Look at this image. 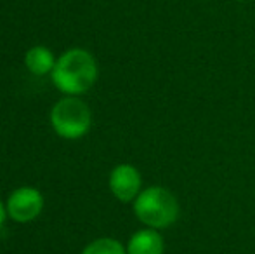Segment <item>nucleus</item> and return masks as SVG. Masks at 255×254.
<instances>
[{
  "mask_svg": "<svg viewBox=\"0 0 255 254\" xmlns=\"http://www.w3.org/2000/svg\"><path fill=\"white\" fill-rule=\"evenodd\" d=\"M98 64L87 51L73 49L61 56L54 64L52 82L64 94H82L94 85Z\"/></svg>",
  "mask_w": 255,
  "mask_h": 254,
  "instance_id": "1",
  "label": "nucleus"
},
{
  "mask_svg": "<svg viewBox=\"0 0 255 254\" xmlns=\"http://www.w3.org/2000/svg\"><path fill=\"white\" fill-rule=\"evenodd\" d=\"M134 211L139 220L151 228H167L179 218L177 199L161 187H149L139 193Z\"/></svg>",
  "mask_w": 255,
  "mask_h": 254,
  "instance_id": "2",
  "label": "nucleus"
},
{
  "mask_svg": "<svg viewBox=\"0 0 255 254\" xmlns=\"http://www.w3.org/2000/svg\"><path fill=\"white\" fill-rule=\"evenodd\" d=\"M54 131L66 139H77L91 127V110L77 98H64L56 103L51 113Z\"/></svg>",
  "mask_w": 255,
  "mask_h": 254,
  "instance_id": "3",
  "label": "nucleus"
},
{
  "mask_svg": "<svg viewBox=\"0 0 255 254\" xmlns=\"http://www.w3.org/2000/svg\"><path fill=\"white\" fill-rule=\"evenodd\" d=\"M42 206H44V199L40 192L35 188H19L9 197L7 213L10 214L12 220L26 223L40 214Z\"/></svg>",
  "mask_w": 255,
  "mask_h": 254,
  "instance_id": "4",
  "label": "nucleus"
},
{
  "mask_svg": "<svg viewBox=\"0 0 255 254\" xmlns=\"http://www.w3.org/2000/svg\"><path fill=\"white\" fill-rule=\"evenodd\" d=\"M110 188L113 195L122 202L137 199L141 190V174L130 164H120L110 174Z\"/></svg>",
  "mask_w": 255,
  "mask_h": 254,
  "instance_id": "5",
  "label": "nucleus"
},
{
  "mask_svg": "<svg viewBox=\"0 0 255 254\" xmlns=\"http://www.w3.org/2000/svg\"><path fill=\"white\" fill-rule=\"evenodd\" d=\"M165 244L161 235L153 228L139 230L128 242L127 254H163Z\"/></svg>",
  "mask_w": 255,
  "mask_h": 254,
  "instance_id": "6",
  "label": "nucleus"
},
{
  "mask_svg": "<svg viewBox=\"0 0 255 254\" xmlns=\"http://www.w3.org/2000/svg\"><path fill=\"white\" fill-rule=\"evenodd\" d=\"M24 63H26L28 70L33 75H45L49 71L54 70V56L49 49L45 47H33L28 51L26 58H24Z\"/></svg>",
  "mask_w": 255,
  "mask_h": 254,
  "instance_id": "7",
  "label": "nucleus"
},
{
  "mask_svg": "<svg viewBox=\"0 0 255 254\" xmlns=\"http://www.w3.org/2000/svg\"><path fill=\"white\" fill-rule=\"evenodd\" d=\"M82 254H127L124 246L115 239H98V241L91 242L87 248L84 249Z\"/></svg>",
  "mask_w": 255,
  "mask_h": 254,
  "instance_id": "8",
  "label": "nucleus"
},
{
  "mask_svg": "<svg viewBox=\"0 0 255 254\" xmlns=\"http://www.w3.org/2000/svg\"><path fill=\"white\" fill-rule=\"evenodd\" d=\"M3 220H5V209H3V206H2V202H0V227H2V223H3Z\"/></svg>",
  "mask_w": 255,
  "mask_h": 254,
  "instance_id": "9",
  "label": "nucleus"
}]
</instances>
